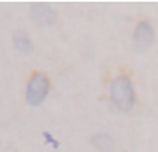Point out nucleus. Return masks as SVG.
I'll list each match as a JSON object with an SVG mask.
<instances>
[{
  "label": "nucleus",
  "instance_id": "1",
  "mask_svg": "<svg viewBox=\"0 0 158 152\" xmlns=\"http://www.w3.org/2000/svg\"><path fill=\"white\" fill-rule=\"evenodd\" d=\"M110 98L113 105L119 110V112H130L135 106L136 101V95L131 79L125 74L116 76L110 85Z\"/></svg>",
  "mask_w": 158,
  "mask_h": 152
},
{
  "label": "nucleus",
  "instance_id": "2",
  "mask_svg": "<svg viewBox=\"0 0 158 152\" xmlns=\"http://www.w3.org/2000/svg\"><path fill=\"white\" fill-rule=\"evenodd\" d=\"M49 91H51V81L47 76L42 73L32 74L27 83V91H25L27 103L31 106H39L47 98Z\"/></svg>",
  "mask_w": 158,
  "mask_h": 152
},
{
  "label": "nucleus",
  "instance_id": "3",
  "mask_svg": "<svg viewBox=\"0 0 158 152\" xmlns=\"http://www.w3.org/2000/svg\"><path fill=\"white\" fill-rule=\"evenodd\" d=\"M31 17L37 27H51L57 20V14L47 3H35L31 9Z\"/></svg>",
  "mask_w": 158,
  "mask_h": 152
},
{
  "label": "nucleus",
  "instance_id": "4",
  "mask_svg": "<svg viewBox=\"0 0 158 152\" xmlns=\"http://www.w3.org/2000/svg\"><path fill=\"white\" fill-rule=\"evenodd\" d=\"M133 42L136 46V49H148L150 46L155 42V29L148 24L146 20L140 22L135 29V34H133Z\"/></svg>",
  "mask_w": 158,
  "mask_h": 152
},
{
  "label": "nucleus",
  "instance_id": "5",
  "mask_svg": "<svg viewBox=\"0 0 158 152\" xmlns=\"http://www.w3.org/2000/svg\"><path fill=\"white\" fill-rule=\"evenodd\" d=\"M14 44L20 52H31L32 51V41L24 30H19L14 34Z\"/></svg>",
  "mask_w": 158,
  "mask_h": 152
},
{
  "label": "nucleus",
  "instance_id": "6",
  "mask_svg": "<svg viewBox=\"0 0 158 152\" xmlns=\"http://www.w3.org/2000/svg\"><path fill=\"white\" fill-rule=\"evenodd\" d=\"M93 142H94V145L99 149L101 152H110L113 149V139L104 134H99L96 135L94 139H93Z\"/></svg>",
  "mask_w": 158,
  "mask_h": 152
}]
</instances>
